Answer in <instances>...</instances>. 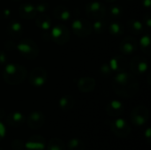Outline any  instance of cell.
<instances>
[{"label": "cell", "mask_w": 151, "mask_h": 150, "mask_svg": "<svg viewBox=\"0 0 151 150\" xmlns=\"http://www.w3.org/2000/svg\"><path fill=\"white\" fill-rule=\"evenodd\" d=\"M111 129L113 134L119 138H127L131 133V127L124 118H116L111 123Z\"/></svg>", "instance_id": "obj_7"}, {"label": "cell", "mask_w": 151, "mask_h": 150, "mask_svg": "<svg viewBox=\"0 0 151 150\" xmlns=\"http://www.w3.org/2000/svg\"><path fill=\"white\" fill-rule=\"evenodd\" d=\"M49 9V4L46 2H40L35 5V10L37 13H44L45 11H47Z\"/></svg>", "instance_id": "obj_31"}, {"label": "cell", "mask_w": 151, "mask_h": 150, "mask_svg": "<svg viewBox=\"0 0 151 150\" xmlns=\"http://www.w3.org/2000/svg\"><path fill=\"white\" fill-rule=\"evenodd\" d=\"M151 130L150 128H147V130L144 132V138H145V141L148 142V143H150L151 142V140H150V137H151Z\"/></svg>", "instance_id": "obj_36"}, {"label": "cell", "mask_w": 151, "mask_h": 150, "mask_svg": "<svg viewBox=\"0 0 151 150\" xmlns=\"http://www.w3.org/2000/svg\"><path fill=\"white\" fill-rule=\"evenodd\" d=\"M0 150H4V149H0Z\"/></svg>", "instance_id": "obj_43"}, {"label": "cell", "mask_w": 151, "mask_h": 150, "mask_svg": "<svg viewBox=\"0 0 151 150\" xmlns=\"http://www.w3.org/2000/svg\"><path fill=\"white\" fill-rule=\"evenodd\" d=\"M27 126L33 130L41 128L45 123V116L42 112L39 111H35L29 113L27 117Z\"/></svg>", "instance_id": "obj_11"}, {"label": "cell", "mask_w": 151, "mask_h": 150, "mask_svg": "<svg viewBox=\"0 0 151 150\" xmlns=\"http://www.w3.org/2000/svg\"><path fill=\"white\" fill-rule=\"evenodd\" d=\"M5 135H6V128H5V126L0 120V141L4 139Z\"/></svg>", "instance_id": "obj_33"}, {"label": "cell", "mask_w": 151, "mask_h": 150, "mask_svg": "<svg viewBox=\"0 0 151 150\" xmlns=\"http://www.w3.org/2000/svg\"><path fill=\"white\" fill-rule=\"evenodd\" d=\"M15 49H17L20 55L24 57L26 59H35L39 55V47L32 39L26 38L21 40L16 45Z\"/></svg>", "instance_id": "obj_3"}, {"label": "cell", "mask_w": 151, "mask_h": 150, "mask_svg": "<svg viewBox=\"0 0 151 150\" xmlns=\"http://www.w3.org/2000/svg\"><path fill=\"white\" fill-rule=\"evenodd\" d=\"M0 1H1V0H0Z\"/></svg>", "instance_id": "obj_45"}, {"label": "cell", "mask_w": 151, "mask_h": 150, "mask_svg": "<svg viewBox=\"0 0 151 150\" xmlns=\"http://www.w3.org/2000/svg\"><path fill=\"white\" fill-rule=\"evenodd\" d=\"M106 2H108V3H113V2H115L116 0H105Z\"/></svg>", "instance_id": "obj_40"}, {"label": "cell", "mask_w": 151, "mask_h": 150, "mask_svg": "<svg viewBox=\"0 0 151 150\" xmlns=\"http://www.w3.org/2000/svg\"><path fill=\"white\" fill-rule=\"evenodd\" d=\"M106 28H107V23L103 19H96L95 21V23L92 25V29H94L95 32H96L97 34H103V33H104L105 30H106Z\"/></svg>", "instance_id": "obj_28"}, {"label": "cell", "mask_w": 151, "mask_h": 150, "mask_svg": "<svg viewBox=\"0 0 151 150\" xmlns=\"http://www.w3.org/2000/svg\"><path fill=\"white\" fill-rule=\"evenodd\" d=\"M138 49V42L134 37L127 36L125 37L119 45V50L126 55H130L134 53Z\"/></svg>", "instance_id": "obj_12"}, {"label": "cell", "mask_w": 151, "mask_h": 150, "mask_svg": "<svg viewBox=\"0 0 151 150\" xmlns=\"http://www.w3.org/2000/svg\"><path fill=\"white\" fill-rule=\"evenodd\" d=\"M45 146V139L41 135H32L25 143V149L27 150H44Z\"/></svg>", "instance_id": "obj_14"}, {"label": "cell", "mask_w": 151, "mask_h": 150, "mask_svg": "<svg viewBox=\"0 0 151 150\" xmlns=\"http://www.w3.org/2000/svg\"><path fill=\"white\" fill-rule=\"evenodd\" d=\"M124 25L119 21H113L109 25V32L114 37H119L124 34Z\"/></svg>", "instance_id": "obj_24"}, {"label": "cell", "mask_w": 151, "mask_h": 150, "mask_svg": "<svg viewBox=\"0 0 151 150\" xmlns=\"http://www.w3.org/2000/svg\"><path fill=\"white\" fill-rule=\"evenodd\" d=\"M129 68L134 74H142L148 70V62L142 56L137 55L131 59Z\"/></svg>", "instance_id": "obj_10"}, {"label": "cell", "mask_w": 151, "mask_h": 150, "mask_svg": "<svg viewBox=\"0 0 151 150\" xmlns=\"http://www.w3.org/2000/svg\"><path fill=\"white\" fill-rule=\"evenodd\" d=\"M6 31H7L8 35H10L12 38L19 39L23 34L24 27H23V25L20 22L16 21V20H12L7 25Z\"/></svg>", "instance_id": "obj_16"}, {"label": "cell", "mask_w": 151, "mask_h": 150, "mask_svg": "<svg viewBox=\"0 0 151 150\" xmlns=\"http://www.w3.org/2000/svg\"><path fill=\"white\" fill-rule=\"evenodd\" d=\"M140 46L142 50V51L144 53H146L147 55H150V34H144L140 42Z\"/></svg>", "instance_id": "obj_27"}, {"label": "cell", "mask_w": 151, "mask_h": 150, "mask_svg": "<svg viewBox=\"0 0 151 150\" xmlns=\"http://www.w3.org/2000/svg\"><path fill=\"white\" fill-rule=\"evenodd\" d=\"M100 73L104 75V76H108V75L112 73V71H111V69L108 63H105V64L102 65V66L100 67Z\"/></svg>", "instance_id": "obj_32"}, {"label": "cell", "mask_w": 151, "mask_h": 150, "mask_svg": "<svg viewBox=\"0 0 151 150\" xmlns=\"http://www.w3.org/2000/svg\"><path fill=\"white\" fill-rule=\"evenodd\" d=\"M2 14H3V16H4V18H8L9 15L11 14V11H10L9 9H4V10L2 11Z\"/></svg>", "instance_id": "obj_38"}, {"label": "cell", "mask_w": 151, "mask_h": 150, "mask_svg": "<svg viewBox=\"0 0 151 150\" xmlns=\"http://www.w3.org/2000/svg\"><path fill=\"white\" fill-rule=\"evenodd\" d=\"M112 72H124L127 70V66H128V61L126 57H124L123 56H114L112 57L109 62H108Z\"/></svg>", "instance_id": "obj_13"}, {"label": "cell", "mask_w": 151, "mask_h": 150, "mask_svg": "<svg viewBox=\"0 0 151 150\" xmlns=\"http://www.w3.org/2000/svg\"><path fill=\"white\" fill-rule=\"evenodd\" d=\"M48 150H65V145L64 141L59 139V138H52L49 141L48 146H47Z\"/></svg>", "instance_id": "obj_25"}, {"label": "cell", "mask_w": 151, "mask_h": 150, "mask_svg": "<svg viewBox=\"0 0 151 150\" xmlns=\"http://www.w3.org/2000/svg\"><path fill=\"white\" fill-rule=\"evenodd\" d=\"M142 4L145 8L150 9L151 5V0H142Z\"/></svg>", "instance_id": "obj_37"}, {"label": "cell", "mask_w": 151, "mask_h": 150, "mask_svg": "<svg viewBox=\"0 0 151 150\" xmlns=\"http://www.w3.org/2000/svg\"><path fill=\"white\" fill-rule=\"evenodd\" d=\"M6 62H7V57L5 53L0 50V65H5Z\"/></svg>", "instance_id": "obj_35"}, {"label": "cell", "mask_w": 151, "mask_h": 150, "mask_svg": "<svg viewBox=\"0 0 151 150\" xmlns=\"http://www.w3.org/2000/svg\"><path fill=\"white\" fill-rule=\"evenodd\" d=\"M67 149L68 150H84L85 144L80 138H72L67 143Z\"/></svg>", "instance_id": "obj_26"}, {"label": "cell", "mask_w": 151, "mask_h": 150, "mask_svg": "<svg viewBox=\"0 0 151 150\" xmlns=\"http://www.w3.org/2000/svg\"><path fill=\"white\" fill-rule=\"evenodd\" d=\"M2 76L4 80L9 85H18L22 83L27 77V69L20 64L11 63L4 66Z\"/></svg>", "instance_id": "obj_2"}, {"label": "cell", "mask_w": 151, "mask_h": 150, "mask_svg": "<svg viewBox=\"0 0 151 150\" xmlns=\"http://www.w3.org/2000/svg\"><path fill=\"white\" fill-rule=\"evenodd\" d=\"M53 16L58 20L66 21L71 18L72 13L67 7L64 5H58L53 9Z\"/></svg>", "instance_id": "obj_20"}, {"label": "cell", "mask_w": 151, "mask_h": 150, "mask_svg": "<svg viewBox=\"0 0 151 150\" xmlns=\"http://www.w3.org/2000/svg\"><path fill=\"white\" fill-rule=\"evenodd\" d=\"M19 14L25 19H31L36 17L37 12L34 4L30 3H24L19 7Z\"/></svg>", "instance_id": "obj_18"}, {"label": "cell", "mask_w": 151, "mask_h": 150, "mask_svg": "<svg viewBox=\"0 0 151 150\" xmlns=\"http://www.w3.org/2000/svg\"><path fill=\"white\" fill-rule=\"evenodd\" d=\"M96 80L92 77H88V76L81 78L77 84L79 90L83 93L92 92L96 88Z\"/></svg>", "instance_id": "obj_17"}, {"label": "cell", "mask_w": 151, "mask_h": 150, "mask_svg": "<svg viewBox=\"0 0 151 150\" xmlns=\"http://www.w3.org/2000/svg\"><path fill=\"white\" fill-rule=\"evenodd\" d=\"M105 111L111 117H119L124 112V104L119 100H111L107 103Z\"/></svg>", "instance_id": "obj_15"}, {"label": "cell", "mask_w": 151, "mask_h": 150, "mask_svg": "<svg viewBox=\"0 0 151 150\" xmlns=\"http://www.w3.org/2000/svg\"><path fill=\"white\" fill-rule=\"evenodd\" d=\"M51 40L58 45H64L70 40V31L67 27L62 24L54 26L50 32Z\"/></svg>", "instance_id": "obj_4"}, {"label": "cell", "mask_w": 151, "mask_h": 150, "mask_svg": "<svg viewBox=\"0 0 151 150\" xmlns=\"http://www.w3.org/2000/svg\"><path fill=\"white\" fill-rule=\"evenodd\" d=\"M47 81V71L43 67H35L29 74V83L35 88L42 87Z\"/></svg>", "instance_id": "obj_9"}, {"label": "cell", "mask_w": 151, "mask_h": 150, "mask_svg": "<svg viewBox=\"0 0 151 150\" xmlns=\"http://www.w3.org/2000/svg\"><path fill=\"white\" fill-rule=\"evenodd\" d=\"M143 21H144V24L148 27H151V16L150 13H146L143 17Z\"/></svg>", "instance_id": "obj_34"}, {"label": "cell", "mask_w": 151, "mask_h": 150, "mask_svg": "<svg viewBox=\"0 0 151 150\" xmlns=\"http://www.w3.org/2000/svg\"><path fill=\"white\" fill-rule=\"evenodd\" d=\"M25 116L19 111H13L6 117L7 124L12 127H19L25 122Z\"/></svg>", "instance_id": "obj_19"}, {"label": "cell", "mask_w": 151, "mask_h": 150, "mask_svg": "<svg viewBox=\"0 0 151 150\" xmlns=\"http://www.w3.org/2000/svg\"><path fill=\"white\" fill-rule=\"evenodd\" d=\"M150 118V111L143 105L136 106L130 114V120L135 126H144Z\"/></svg>", "instance_id": "obj_6"}, {"label": "cell", "mask_w": 151, "mask_h": 150, "mask_svg": "<svg viewBox=\"0 0 151 150\" xmlns=\"http://www.w3.org/2000/svg\"><path fill=\"white\" fill-rule=\"evenodd\" d=\"M35 24L38 28H40L42 31H48L52 27V22L50 18L48 15L45 14H40L36 17Z\"/></svg>", "instance_id": "obj_21"}, {"label": "cell", "mask_w": 151, "mask_h": 150, "mask_svg": "<svg viewBox=\"0 0 151 150\" xmlns=\"http://www.w3.org/2000/svg\"><path fill=\"white\" fill-rule=\"evenodd\" d=\"M65 1H69V0H65Z\"/></svg>", "instance_id": "obj_44"}, {"label": "cell", "mask_w": 151, "mask_h": 150, "mask_svg": "<svg viewBox=\"0 0 151 150\" xmlns=\"http://www.w3.org/2000/svg\"><path fill=\"white\" fill-rule=\"evenodd\" d=\"M72 29L75 35H77L78 37H81V38L89 36L93 30L91 23L88 19H82V18L75 19L73 21Z\"/></svg>", "instance_id": "obj_5"}, {"label": "cell", "mask_w": 151, "mask_h": 150, "mask_svg": "<svg viewBox=\"0 0 151 150\" xmlns=\"http://www.w3.org/2000/svg\"><path fill=\"white\" fill-rule=\"evenodd\" d=\"M74 104H75V99L70 95H63L58 101V105L63 111H68L72 110Z\"/></svg>", "instance_id": "obj_22"}, {"label": "cell", "mask_w": 151, "mask_h": 150, "mask_svg": "<svg viewBox=\"0 0 151 150\" xmlns=\"http://www.w3.org/2000/svg\"><path fill=\"white\" fill-rule=\"evenodd\" d=\"M86 14L91 19H103L106 14V8L99 1H93L88 3L85 7Z\"/></svg>", "instance_id": "obj_8"}, {"label": "cell", "mask_w": 151, "mask_h": 150, "mask_svg": "<svg viewBox=\"0 0 151 150\" xmlns=\"http://www.w3.org/2000/svg\"><path fill=\"white\" fill-rule=\"evenodd\" d=\"M110 14L112 18H119L123 14V9L119 5H113L110 9Z\"/></svg>", "instance_id": "obj_29"}, {"label": "cell", "mask_w": 151, "mask_h": 150, "mask_svg": "<svg viewBox=\"0 0 151 150\" xmlns=\"http://www.w3.org/2000/svg\"><path fill=\"white\" fill-rule=\"evenodd\" d=\"M112 88L118 95L130 98L138 93L139 83L132 73L124 71L117 72L112 81Z\"/></svg>", "instance_id": "obj_1"}, {"label": "cell", "mask_w": 151, "mask_h": 150, "mask_svg": "<svg viewBox=\"0 0 151 150\" xmlns=\"http://www.w3.org/2000/svg\"><path fill=\"white\" fill-rule=\"evenodd\" d=\"M5 117V111L3 108H0V120H2Z\"/></svg>", "instance_id": "obj_39"}, {"label": "cell", "mask_w": 151, "mask_h": 150, "mask_svg": "<svg viewBox=\"0 0 151 150\" xmlns=\"http://www.w3.org/2000/svg\"><path fill=\"white\" fill-rule=\"evenodd\" d=\"M11 147L12 150H22L25 148V143L19 139H15L12 141Z\"/></svg>", "instance_id": "obj_30"}, {"label": "cell", "mask_w": 151, "mask_h": 150, "mask_svg": "<svg viewBox=\"0 0 151 150\" xmlns=\"http://www.w3.org/2000/svg\"><path fill=\"white\" fill-rule=\"evenodd\" d=\"M128 1H134V0H128Z\"/></svg>", "instance_id": "obj_42"}, {"label": "cell", "mask_w": 151, "mask_h": 150, "mask_svg": "<svg viewBox=\"0 0 151 150\" xmlns=\"http://www.w3.org/2000/svg\"><path fill=\"white\" fill-rule=\"evenodd\" d=\"M127 27H128L129 31L134 34H140L143 32V29H144L143 23L141 22L140 20L134 19L128 20Z\"/></svg>", "instance_id": "obj_23"}, {"label": "cell", "mask_w": 151, "mask_h": 150, "mask_svg": "<svg viewBox=\"0 0 151 150\" xmlns=\"http://www.w3.org/2000/svg\"><path fill=\"white\" fill-rule=\"evenodd\" d=\"M12 1H21V0H12Z\"/></svg>", "instance_id": "obj_41"}]
</instances>
